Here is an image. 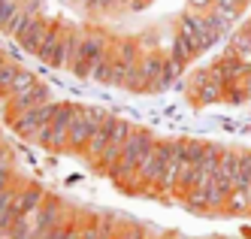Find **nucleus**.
Masks as SVG:
<instances>
[{
	"mask_svg": "<svg viewBox=\"0 0 251 239\" xmlns=\"http://www.w3.org/2000/svg\"><path fill=\"white\" fill-rule=\"evenodd\" d=\"M151 149H154V142L149 139V133H130V139L124 142V152H121V158L112 163V173L115 176H130V173H136L139 170V163L146 160L149 155H151Z\"/></svg>",
	"mask_w": 251,
	"mask_h": 239,
	"instance_id": "obj_1",
	"label": "nucleus"
},
{
	"mask_svg": "<svg viewBox=\"0 0 251 239\" xmlns=\"http://www.w3.org/2000/svg\"><path fill=\"white\" fill-rule=\"evenodd\" d=\"M0 64H3V54H0Z\"/></svg>",
	"mask_w": 251,
	"mask_h": 239,
	"instance_id": "obj_10",
	"label": "nucleus"
},
{
	"mask_svg": "<svg viewBox=\"0 0 251 239\" xmlns=\"http://www.w3.org/2000/svg\"><path fill=\"white\" fill-rule=\"evenodd\" d=\"M245 30H248V33H251V25H248V27H245Z\"/></svg>",
	"mask_w": 251,
	"mask_h": 239,
	"instance_id": "obj_9",
	"label": "nucleus"
},
{
	"mask_svg": "<svg viewBox=\"0 0 251 239\" xmlns=\"http://www.w3.org/2000/svg\"><path fill=\"white\" fill-rule=\"evenodd\" d=\"M43 239H82V230H76V227H55Z\"/></svg>",
	"mask_w": 251,
	"mask_h": 239,
	"instance_id": "obj_7",
	"label": "nucleus"
},
{
	"mask_svg": "<svg viewBox=\"0 0 251 239\" xmlns=\"http://www.w3.org/2000/svg\"><path fill=\"white\" fill-rule=\"evenodd\" d=\"M103 58V49L97 40H82L79 43V52H76V58H73V73H79V76H88V67H91L94 61Z\"/></svg>",
	"mask_w": 251,
	"mask_h": 239,
	"instance_id": "obj_4",
	"label": "nucleus"
},
{
	"mask_svg": "<svg viewBox=\"0 0 251 239\" xmlns=\"http://www.w3.org/2000/svg\"><path fill=\"white\" fill-rule=\"evenodd\" d=\"M103 115L94 112V109H82L79 106V115H76V124L70 127V145H88V139H91V133L100 127Z\"/></svg>",
	"mask_w": 251,
	"mask_h": 239,
	"instance_id": "obj_3",
	"label": "nucleus"
},
{
	"mask_svg": "<svg viewBox=\"0 0 251 239\" xmlns=\"http://www.w3.org/2000/svg\"><path fill=\"white\" fill-rule=\"evenodd\" d=\"M230 212H242V209H251V200H248V191H230L227 203H224Z\"/></svg>",
	"mask_w": 251,
	"mask_h": 239,
	"instance_id": "obj_6",
	"label": "nucleus"
},
{
	"mask_svg": "<svg viewBox=\"0 0 251 239\" xmlns=\"http://www.w3.org/2000/svg\"><path fill=\"white\" fill-rule=\"evenodd\" d=\"M230 54H236V58H251V33L248 30H239L236 36H233V43H230Z\"/></svg>",
	"mask_w": 251,
	"mask_h": 239,
	"instance_id": "obj_5",
	"label": "nucleus"
},
{
	"mask_svg": "<svg viewBox=\"0 0 251 239\" xmlns=\"http://www.w3.org/2000/svg\"><path fill=\"white\" fill-rule=\"evenodd\" d=\"M242 91H245V94L251 97V73H245V85H242Z\"/></svg>",
	"mask_w": 251,
	"mask_h": 239,
	"instance_id": "obj_8",
	"label": "nucleus"
},
{
	"mask_svg": "<svg viewBox=\"0 0 251 239\" xmlns=\"http://www.w3.org/2000/svg\"><path fill=\"white\" fill-rule=\"evenodd\" d=\"M55 109H58V103H43V106H33V109H27V112H19L15 115V131H19L22 136H27V139H33L43 127H49L51 124V118H55Z\"/></svg>",
	"mask_w": 251,
	"mask_h": 239,
	"instance_id": "obj_2",
	"label": "nucleus"
}]
</instances>
